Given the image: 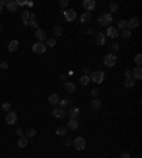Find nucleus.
Listing matches in <instances>:
<instances>
[{"label":"nucleus","mask_w":142,"mask_h":158,"mask_svg":"<svg viewBox=\"0 0 142 158\" xmlns=\"http://www.w3.org/2000/svg\"><path fill=\"white\" fill-rule=\"evenodd\" d=\"M1 107H3V110H6V112H10V103H3V105H1Z\"/></svg>","instance_id":"38"},{"label":"nucleus","mask_w":142,"mask_h":158,"mask_svg":"<svg viewBox=\"0 0 142 158\" xmlns=\"http://www.w3.org/2000/svg\"><path fill=\"white\" fill-rule=\"evenodd\" d=\"M51 113H53V116L57 117V119H63V117H66V115H67L66 110H64L63 107H54Z\"/></svg>","instance_id":"8"},{"label":"nucleus","mask_w":142,"mask_h":158,"mask_svg":"<svg viewBox=\"0 0 142 158\" xmlns=\"http://www.w3.org/2000/svg\"><path fill=\"white\" fill-rule=\"evenodd\" d=\"M117 10H118V4L117 3H109V11L111 13H117ZM109 13V14H111Z\"/></svg>","instance_id":"32"},{"label":"nucleus","mask_w":142,"mask_h":158,"mask_svg":"<svg viewBox=\"0 0 142 158\" xmlns=\"http://www.w3.org/2000/svg\"><path fill=\"white\" fill-rule=\"evenodd\" d=\"M91 19H92L91 13H87V11H85L84 14H81V16H80V21H81V23H90Z\"/></svg>","instance_id":"20"},{"label":"nucleus","mask_w":142,"mask_h":158,"mask_svg":"<svg viewBox=\"0 0 142 158\" xmlns=\"http://www.w3.org/2000/svg\"><path fill=\"white\" fill-rule=\"evenodd\" d=\"M91 95L94 96V97H97L98 96V89H91Z\"/></svg>","instance_id":"41"},{"label":"nucleus","mask_w":142,"mask_h":158,"mask_svg":"<svg viewBox=\"0 0 142 158\" xmlns=\"http://www.w3.org/2000/svg\"><path fill=\"white\" fill-rule=\"evenodd\" d=\"M104 78H105V74L102 72V71H94L91 76H90V81H92V82H95V83H101L102 81H104Z\"/></svg>","instance_id":"2"},{"label":"nucleus","mask_w":142,"mask_h":158,"mask_svg":"<svg viewBox=\"0 0 142 158\" xmlns=\"http://www.w3.org/2000/svg\"><path fill=\"white\" fill-rule=\"evenodd\" d=\"M121 35H122V38H129V37H131V30H128V28L122 30Z\"/></svg>","instance_id":"34"},{"label":"nucleus","mask_w":142,"mask_h":158,"mask_svg":"<svg viewBox=\"0 0 142 158\" xmlns=\"http://www.w3.org/2000/svg\"><path fill=\"white\" fill-rule=\"evenodd\" d=\"M36 37H37V40L40 42H43L47 40V34H45V31L41 30V28H37V30H36Z\"/></svg>","instance_id":"11"},{"label":"nucleus","mask_w":142,"mask_h":158,"mask_svg":"<svg viewBox=\"0 0 142 158\" xmlns=\"http://www.w3.org/2000/svg\"><path fill=\"white\" fill-rule=\"evenodd\" d=\"M0 68H1V69H7L9 65H7V62H4V61H0Z\"/></svg>","instance_id":"39"},{"label":"nucleus","mask_w":142,"mask_h":158,"mask_svg":"<svg viewBox=\"0 0 142 158\" xmlns=\"http://www.w3.org/2000/svg\"><path fill=\"white\" fill-rule=\"evenodd\" d=\"M1 28H3V27H1V24H0V32H1Z\"/></svg>","instance_id":"48"},{"label":"nucleus","mask_w":142,"mask_h":158,"mask_svg":"<svg viewBox=\"0 0 142 158\" xmlns=\"http://www.w3.org/2000/svg\"><path fill=\"white\" fill-rule=\"evenodd\" d=\"M98 23L101 26H105V27H109V24L112 23V16L109 13H104L98 17Z\"/></svg>","instance_id":"1"},{"label":"nucleus","mask_w":142,"mask_h":158,"mask_svg":"<svg viewBox=\"0 0 142 158\" xmlns=\"http://www.w3.org/2000/svg\"><path fill=\"white\" fill-rule=\"evenodd\" d=\"M67 128L66 126H60L57 128V136H67Z\"/></svg>","instance_id":"28"},{"label":"nucleus","mask_w":142,"mask_h":158,"mask_svg":"<svg viewBox=\"0 0 142 158\" xmlns=\"http://www.w3.org/2000/svg\"><path fill=\"white\" fill-rule=\"evenodd\" d=\"M53 31H54L55 37H61V35H63V27L57 24V26H54V27H53Z\"/></svg>","instance_id":"25"},{"label":"nucleus","mask_w":142,"mask_h":158,"mask_svg":"<svg viewBox=\"0 0 142 158\" xmlns=\"http://www.w3.org/2000/svg\"><path fill=\"white\" fill-rule=\"evenodd\" d=\"M17 134H19L20 137L23 136V130H22V128H17Z\"/></svg>","instance_id":"46"},{"label":"nucleus","mask_w":142,"mask_h":158,"mask_svg":"<svg viewBox=\"0 0 142 158\" xmlns=\"http://www.w3.org/2000/svg\"><path fill=\"white\" fill-rule=\"evenodd\" d=\"M95 1L94 0H84V3H83V7L87 10V13H90L91 10H94L95 9Z\"/></svg>","instance_id":"9"},{"label":"nucleus","mask_w":142,"mask_h":158,"mask_svg":"<svg viewBox=\"0 0 142 158\" xmlns=\"http://www.w3.org/2000/svg\"><path fill=\"white\" fill-rule=\"evenodd\" d=\"M1 13H3V7L0 6V14H1Z\"/></svg>","instance_id":"47"},{"label":"nucleus","mask_w":142,"mask_h":158,"mask_svg":"<svg viewBox=\"0 0 142 158\" xmlns=\"http://www.w3.org/2000/svg\"><path fill=\"white\" fill-rule=\"evenodd\" d=\"M6 7H7V10L11 11V13H14V11L19 10V6H17V3H16L14 0H13V1H7Z\"/></svg>","instance_id":"15"},{"label":"nucleus","mask_w":142,"mask_h":158,"mask_svg":"<svg viewBox=\"0 0 142 158\" xmlns=\"http://www.w3.org/2000/svg\"><path fill=\"white\" fill-rule=\"evenodd\" d=\"M22 19H23V24H24V26H29L30 13H29V11H22Z\"/></svg>","instance_id":"26"},{"label":"nucleus","mask_w":142,"mask_h":158,"mask_svg":"<svg viewBox=\"0 0 142 158\" xmlns=\"http://www.w3.org/2000/svg\"><path fill=\"white\" fill-rule=\"evenodd\" d=\"M111 50H112V54H115L118 50H120V44H117V42H112V44H111Z\"/></svg>","instance_id":"36"},{"label":"nucleus","mask_w":142,"mask_h":158,"mask_svg":"<svg viewBox=\"0 0 142 158\" xmlns=\"http://www.w3.org/2000/svg\"><path fill=\"white\" fill-rule=\"evenodd\" d=\"M118 27H120L121 30H125V28H128V20H121L118 23Z\"/></svg>","instance_id":"31"},{"label":"nucleus","mask_w":142,"mask_h":158,"mask_svg":"<svg viewBox=\"0 0 142 158\" xmlns=\"http://www.w3.org/2000/svg\"><path fill=\"white\" fill-rule=\"evenodd\" d=\"M36 133H37V131H36L34 128H27L26 136H27V137H34V136H36Z\"/></svg>","instance_id":"35"},{"label":"nucleus","mask_w":142,"mask_h":158,"mask_svg":"<svg viewBox=\"0 0 142 158\" xmlns=\"http://www.w3.org/2000/svg\"><path fill=\"white\" fill-rule=\"evenodd\" d=\"M60 6H61V7H67V6H68V0H61V1H60Z\"/></svg>","instance_id":"40"},{"label":"nucleus","mask_w":142,"mask_h":158,"mask_svg":"<svg viewBox=\"0 0 142 158\" xmlns=\"http://www.w3.org/2000/svg\"><path fill=\"white\" fill-rule=\"evenodd\" d=\"M107 35H108V37H111V38H117V37L120 35V32H118V28H115V27L109 26L108 28H107Z\"/></svg>","instance_id":"10"},{"label":"nucleus","mask_w":142,"mask_h":158,"mask_svg":"<svg viewBox=\"0 0 142 158\" xmlns=\"http://www.w3.org/2000/svg\"><path fill=\"white\" fill-rule=\"evenodd\" d=\"M45 50H47V47H45V44L44 42H36L33 45V52L34 54H44L45 52Z\"/></svg>","instance_id":"5"},{"label":"nucleus","mask_w":142,"mask_h":158,"mask_svg":"<svg viewBox=\"0 0 142 158\" xmlns=\"http://www.w3.org/2000/svg\"><path fill=\"white\" fill-rule=\"evenodd\" d=\"M88 82H90V76L88 75H83L81 79H80V83L83 85V86H85V85H88Z\"/></svg>","instance_id":"29"},{"label":"nucleus","mask_w":142,"mask_h":158,"mask_svg":"<svg viewBox=\"0 0 142 158\" xmlns=\"http://www.w3.org/2000/svg\"><path fill=\"white\" fill-rule=\"evenodd\" d=\"M131 75L134 79H142V69L141 66H136V68H134V71H131Z\"/></svg>","instance_id":"13"},{"label":"nucleus","mask_w":142,"mask_h":158,"mask_svg":"<svg viewBox=\"0 0 142 158\" xmlns=\"http://www.w3.org/2000/svg\"><path fill=\"white\" fill-rule=\"evenodd\" d=\"M64 90H67L68 93L76 92V85L73 83V82H66V83H64Z\"/></svg>","instance_id":"19"},{"label":"nucleus","mask_w":142,"mask_h":158,"mask_svg":"<svg viewBox=\"0 0 142 158\" xmlns=\"http://www.w3.org/2000/svg\"><path fill=\"white\" fill-rule=\"evenodd\" d=\"M6 4H7V1H6V0H0V6H1V7H3V6H6Z\"/></svg>","instance_id":"45"},{"label":"nucleus","mask_w":142,"mask_h":158,"mask_svg":"<svg viewBox=\"0 0 142 158\" xmlns=\"http://www.w3.org/2000/svg\"><path fill=\"white\" fill-rule=\"evenodd\" d=\"M70 119H73V120H76L77 116L80 115V110H78V107H73V109H70V112L67 113Z\"/></svg>","instance_id":"16"},{"label":"nucleus","mask_w":142,"mask_h":158,"mask_svg":"<svg viewBox=\"0 0 142 158\" xmlns=\"http://www.w3.org/2000/svg\"><path fill=\"white\" fill-rule=\"evenodd\" d=\"M104 63H105V66H114L115 63H117V55L115 54H107L105 57H104Z\"/></svg>","instance_id":"3"},{"label":"nucleus","mask_w":142,"mask_h":158,"mask_svg":"<svg viewBox=\"0 0 142 158\" xmlns=\"http://www.w3.org/2000/svg\"><path fill=\"white\" fill-rule=\"evenodd\" d=\"M124 85H125V88H134L135 86V79L134 78H125Z\"/></svg>","instance_id":"21"},{"label":"nucleus","mask_w":142,"mask_h":158,"mask_svg":"<svg viewBox=\"0 0 142 158\" xmlns=\"http://www.w3.org/2000/svg\"><path fill=\"white\" fill-rule=\"evenodd\" d=\"M64 144H66V146H70V144H71V140H70V138H66V140H64Z\"/></svg>","instance_id":"44"},{"label":"nucleus","mask_w":142,"mask_h":158,"mask_svg":"<svg viewBox=\"0 0 142 158\" xmlns=\"http://www.w3.org/2000/svg\"><path fill=\"white\" fill-rule=\"evenodd\" d=\"M58 102H60V97H58V95L57 93H53V95H50V97H48V103L50 105H58Z\"/></svg>","instance_id":"18"},{"label":"nucleus","mask_w":142,"mask_h":158,"mask_svg":"<svg viewBox=\"0 0 142 158\" xmlns=\"http://www.w3.org/2000/svg\"><path fill=\"white\" fill-rule=\"evenodd\" d=\"M91 109H92V110H99V109H101V100H99V99H94V100L91 102Z\"/></svg>","instance_id":"24"},{"label":"nucleus","mask_w":142,"mask_h":158,"mask_svg":"<svg viewBox=\"0 0 142 158\" xmlns=\"http://www.w3.org/2000/svg\"><path fill=\"white\" fill-rule=\"evenodd\" d=\"M85 144H87V143H85V138H83V137H77L76 140H74V148L78 150V151H80V150H84V148H85Z\"/></svg>","instance_id":"7"},{"label":"nucleus","mask_w":142,"mask_h":158,"mask_svg":"<svg viewBox=\"0 0 142 158\" xmlns=\"http://www.w3.org/2000/svg\"><path fill=\"white\" fill-rule=\"evenodd\" d=\"M64 19H66V21H68V23L74 21L77 19V11L73 10V9H68V10H66V11H64Z\"/></svg>","instance_id":"4"},{"label":"nucleus","mask_w":142,"mask_h":158,"mask_svg":"<svg viewBox=\"0 0 142 158\" xmlns=\"http://www.w3.org/2000/svg\"><path fill=\"white\" fill-rule=\"evenodd\" d=\"M77 127H78V123H77V120H73V119H70V121H68V124H67V128H70V130H77Z\"/></svg>","instance_id":"27"},{"label":"nucleus","mask_w":142,"mask_h":158,"mask_svg":"<svg viewBox=\"0 0 142 158\" xmlns=\"http://www.w3.org/2000/svg\"><path fill=\"white\" fill-rule=\"evenodd\" d=\"M135 63H136V66H141V63H142V55L141 54H138V55L135 57Z\"/></svg>","instance_id":"37"},{"label":"nucleus","mask_w":142,"mask_h":158,"mask_svg":"<svg viewBox=\"0 0 142 158\" xmlns=\"http://www.w3.org/2000/svg\"><path fill=\"white\" fill-rule=\"evenodd\" d=\"M125 78H132V75H131V71H129V69H127V71H125Z\"/></svg>","instance_id":"42"},{"label":"nucleus","mask_w":142,"mask_h":158,"mask_svg":"<svg viewBox=\"0 0 142 158\" xmlns=\"http://www.w3.org/2000/svg\"><path fill=\"white\" fill-rule=\"evenodd\" d=\"M70 103H71V99H70V97H66V99H63V100H60V102H58L60 107H64V106L70 105Z\"/></svg>","instance_id":"30"},{"label":"nucleus","mask_w":142,"mask_h":158,"mask_svg":"<svg viewBox=\"0 0 142 158\" xmlns=\"http://www.w3.org/2000/svg\"><path fill=\"white\" fill-rule=\"evenodd\" d=\"M120 158H131V157H129V154H128V152H122Z\"/></svg>","instance_id":"43"},{"label":"nucleus","mask_w":142,"mask_h":158,"mask_svg":"<svg viewBox=\"0 0 142 158\" xmlns=\"http://www.w3.org/2000/svg\"><path fill=\"white\" fill-rule=\"evenodd\" d=\"M45 41H47L45 42V47H55V44H57L54 38H47Z\"/></svg>","instance_id":"33"},{"label":"nucleus","mask_w":142,"mask_h":158,"mask_svg":"<svg viewBox=\"0 0 142 158\" xmlns=\"http://www.w3.org/2000/svg\"><path fill=\"white\" fill-rule=\"evenodd\" d=\"M4 119H6V123L11 126V124H16V121H17V115H16L14 112H7Z\"/></svg>","instance_id":"6"},{"label":"nucleus","mask_w":142,"mask_h":158,"mask_svg":"<svg viewBox=\"0 0 142 158\" xmlns=\"http://www.w3.org/2000/svg\"><path fill=\"white\" fill-rule=\"evenodd\" d=\"M7 50H9V52H16V51L19 50V41H17V40L10 41L9 45H7Z\"/></svg>","instance_id":"14"},{"label":"nucleus","mask_w":142,"mask_h":158,"mask_svg":"<svg viewBox=\"0 0 142 158\" xmlns=\"http://www.w3.org/2000/svg\"><path fill=\"white\" fill-rule=\"evenodd\" d=\"M27 143H29L27 137H26V136H22V137L19 138V141H17V146H19L20 148H24L26 146H27Z\"/></svg>","instance_id":"22"},{"label":"nucleus","mask_w":142,"mask_h":158,"mask_svg":"<svg viewBox=\"0 0 142 158\" xmlns=\"http://www.w3.org/2000/svg\"><path fill=\"white\" fill-rule=\"evenodd\" d=\"M136 27H139V19L138 17H132L131 20H128V30L136 28Z\"/></svg>","instance_id":"12"},{"label":"nucleus","mask_w":142,"mask_h":158,"mask_svg":"<svg viewBox=\"0 0 142 158\" xmlns=\"http://www.w3.org/2000/svg\"><path fill=\"white\" fill-rule=\"evenodd\" d=\"M29 26H31L33 28H38V23L36 20V14L30 13V19H29Z\"/></svg>","instance_id":"17"},{"label":"nucleus","mask_w":142,"mask_h":158,"mask_svg":"<svg viewBox=\"0 0 142 158\" xmlns=\"http://www.w3.org/2000/svg\"><path fill=\"white\" fill-rule=\"evenodd\" d=\"M95 41H97L98 45H104V44H105V35H104V34H101V32H98V34H97V37H95Z\"/></svg>","instance_id":"23"}]
</instances>
